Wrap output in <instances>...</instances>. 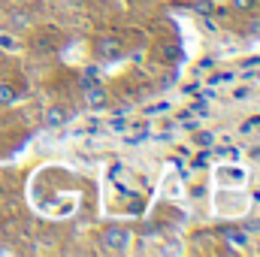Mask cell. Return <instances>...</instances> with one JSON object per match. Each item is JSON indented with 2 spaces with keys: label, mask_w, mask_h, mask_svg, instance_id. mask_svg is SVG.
Listing matches in <instances>:
<instances>
[{
  "label": "cell",
  "mask_w": 260,
  "mask_h": 257,
  "mask_svg": "<svg viewBox=\"0 0 260 257\" xmlns=\"http://www.w3.org/2000/svg\"><path fill=\"white\" fill-rule=\"evenodd\" d=\"M112 130H118V133L127 130V121H124V118H115V121H112Z\"/></svg>",
  "instance_id": "cell-13"
},
{
  "label": "cell",
  "mask_w": 260,
  "mask_h": 257,
  "mask_svg": "<svg viewBox=\"0 0 260 257\" xmlns=\"http://www.w3.org/2000/svg\"><path fill=\"white\" fill-rule=\"evenodd\" d=\"M130 242H133V236H130L127 227H115V224H112V227L103 230V245L112 248V251H127Z\"/></svg>",
  "instance_id": "cell-1"
},
{
  "label": "cell",
  "mask_w": 260,
  "mask_h": 257,
  "mask_svg": "<svg viewBox=\"0 0 260 257\" xmlns=\"http://www.w3.org/2000/svg\"><path fill=\"white\" fill-rule=\"evenodd\" d=\"M9 103H15V88L0 82V106H9Z\"/></svg>",
  "instance_id": "cell-8"
},
{
  "label": "cell",
  "mask_w": 260,
  "mask_h": 257,
  "mask_svg": "<svg viewBox=\"0 0 260 257\" xmlns=\"http://www.w3.org/2000/svg\"><path fill=\"white\" fill-rule=\"evenodd\" d=\"M97 55H100L103 61H115V58H121V43H118V40H100Z\"/></svg>",
  "instance_id": "cell-3"
},
{
  "label": "cell",
  "mask_w": 260,
  "mask_h": 257,
  "mask_svg": "<svg viewBox=\"0 0 260 257\" xmlns=\"http://www.w3.org/2000/svg\"><path fill=\"white\" fill-rule=\"evenodd\" d=\"M0 254H6V248H0Z\"/></svg>",
  "instance_id": "cell-19"
},
{
  "label": "cell",
  "mask_w": 260,
  "mask_h": 257,
  "mask_svg": "<svg viewBox=\"0 0 260 257\" xmlns=\"http://www.w3.org/2000/svg\"><path fill=\"white\" fill-rule=\"evenodd\" d=\"M0 46H9V49H12V40H9V37H0Z\"/></svg>",
  "instance_id": "cell-18"
},
{
  "label": "cell",
  "mask_w": 260,
  "mask_h": 257,
  "mask_svg": "<svg viewBox=\"0 0 260 257\" xmlns=\"http://www.w3.org/2000/svg\"><path fill=\"white\" fill-rule=\"evenodd\" d=\"M106 91L100 88V82L97 85H91V88H85V106H91V109H100V106H106Z\"/></svg>",
  "instance_id": "cell-2"
},
{
  "label": "cell",
  "mask_w": 260,
  "mask_h": 257,
  "mask_svg": "<svg viewBox=\"0 0 260 257\" xmlns=\"http://www.w3.org/2000/svg\"><path fill=\"white\" fill-rule=\"evenodd\" d=\"M151 133L148 130H139V133H133V136H127V145H139V142H145Z\"/></svg>",
  "instance_id": "cell-10"
},
{
  "label": "cell",
  "mask_w": 260,
  "mask_h": 257,
  "mask_svg": "<svg viewBox=\"0 0 260 257\" xmlns=\"http://www.w3.org/2000/svg\"><path fill=\"white\" fill-rule=\"evenodd\" d=\"M206 160H209V154H206V151H203V154H200V157H197V160H194V167H203V164H206Z\"/></svg>",
  "instance_id": "cell-17"
},
{
  "label": "cell",
  "mask_w": 260,
  "mask_h": 257,
  "mask_svg": "<svg viewBox=\"0 0 260 257\" xmlns=\"http://www.w3.org/2000/svg\"><path fill=\"white\" fill-rule=\"evenodd\" d=\"M245 97H248V88H236L233 91V100H245Z\"/></svg>",
  "instance_id": "cell-14"
},
{
  "label": "cell",
  "mask_w": 260,
  "mask_h": 257,
  "mask_svg": "<svg viewBox=\"0 0 260 257\" xmlns=\"http://www.w3.org/2000/svg\"><path fill=\"white\" fill-rule=\"evenodd\" d=\"M194 9H197V12H212V3H209V0H203V3H197Z\"/></svg>",
  "instance_id": "cell-15"
},
{
  "label": "cell",
  "mask_w": 260,
  "mask_h": 257,
  "mask_svg": "<svg viewBox=\"0 0 260 257\" xmlns=\"http://www.w3.org/2000/svg\"><path fill=\"white\" fill-rule=\"evenodd\" d=\"M79 82H82V91H85V88H91V85H97V82H100V67H88V70L82 73V79H79Z\"/></svg>",
  "instance_id": "cell-6"
},
{
  "label": "cell",
  "mask_w": 260,
  "mask_h": 257,
  "mask_svg": "<svg viewBox=\"0 0 260 257\" xmlns=\"http://www.w3.org/2000/svg\"><path fill=\"white\" fill-rule=\"evenodd\" d=\"M67 121H70V112H67L64 106H52V109L46 112V127L58 130V127H64Z\"/></svg>",
  "instance_id": "cell-4"
},
{
  "label": "cell",
  "mask_w": 260,
  "mask_h": 257,
  "mask_svg": "<svg viewBox=\"0 0 260 257\" xmlns=\"http://www.w3.org/2000/svg\"><path fill=\"white\" fill-rule=\"evenodd\" d=\"M224 236H227V242H233V245H239V248H245V245H248V233H245V230L227 227V230H224Z\"/></svg>",
  "instance_id": "cell-5"
},
{
  "label": "cell",
  "mask_w": 260,
  "mask_h": 257,
  "mask_svg": "<svg viewBox=\"0 0 260 257\" xmlns=\"http://www.w3.org/2000/svg\"><path fill=\"white\" fill-rule=\"evenodd\" d=\"M257 79H260V73H257Z\"/></svg>",
  "instance_id": "cell-20"
},
{
  "label": "cell",
  "mask_w": 260,
  "mask_h": 257,
  "mask_svg": "<svg viewBox=\"0 0 260 257\" xmlns=\"http://www.w3.org/2000/svg\"><path fill=\"white\" fill-rule=\"evenodd\" d=\"M9 24H12V27H27V24H30V15H27L24 9H15V12L9 15Z\"/></svg>",
  "instance_id": "cell-7"
},
{
  "label": "cell",
  "mask_w": 260,
  "mask_h": 257,
  "mask_svg": "<svg viewBox=\"0 0 260 257\" xmlns=\"http://www.w3.org/2000/svg\"><path fill=\"white\" fill-rule=\"evenodd\" d=\"M233 6H236V9H251L254 0H233Z\"/></svg>",
  "instance_id": "cell-12"
},
{
  "label": "cell",
  "mask_w": 260,
  "mask_h": 257,
  "mask_svg": "<svg viewBox=\"0 0 260 257\" xmlns=\"http://www.w3.org/2000/svg\"><path fill=\"white\" fill-rule=\"evenodd\" d=\"M254 67H260V58H251V61H245V70H254Z\"/></svg>",
  "instance_id": "cell-16"
},
{
  "label": "cell",
  "mask_w": 260,
  "mask_h": 257,
  "mask_svg": "<svg viewBox=\"0 0 260 257\" xmlns=\"http://www.w3.org/2000/svg\"><path fill=\"white\" fill-rule=\"evenodd\" d=\"M197 145H203V148H212V145H215V136H212L209 130H203V133H197Z\"/></svg>",
  "instance_id": "cell-9"
},
{
  "label": "cell",
  "mask_w": 260,
  "mask_h": 257,
  "mask_svg": "<svg viewBox=\"0 0 260 257\" xmlns=\"http://www.w3.org/2000/svg\"><path fill=\"white\" fill-rule=\"evenodd\" d=\"M191 115H203V118H206V115H209V106H206V103H197L194 109H191Z\"/></svg>",
  "instance_id": "cell-11"
}]
</instances>
